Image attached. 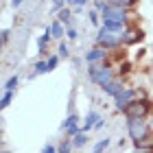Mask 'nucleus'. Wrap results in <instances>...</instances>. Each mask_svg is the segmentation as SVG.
Masks as SVG:
<instances>
[{
    "instance_id": "obj_13",
    "label": "nucleus",
    "mask_w": 153,
    "mask_h": 153,
    "mask_svg": "<svg viewBox=\"0 0 153 153\" xmlns=\"http://www.w3.org/2000/svg\"><path fill=\"white\" fill-rule=\"evenodd\" d=\"M48 29H51V35H53V37H64V35H66V31H64V24H61L59 20H53Z\"/></svg>"
},
{
    "instance_id": "obj_7",
    "label": "nucleus",
    "mask_w": 153,
    "mask_h": 153,
    "mask_svg": "<svg viewBox=\"0 0 153 153\" xmlns=\"http://www.w3.org/2000/svg\"><path fill=\"white\" fill-rule=\"evenodd\" d=\"M103 29H107L109 33H114V35H123L125 29H127V24L120 22V20H103Z\"/></svg>"
},
{
    "instance_id": "obj_4",
    "label": "nucleus",
    "mask_w": 153,
    "mask_h": 153,
    "mask_svg": "<svg viewBox=\"0 0 153 153\" xmlns=\"http://www.w3.org/2000/svg\"><path fill=\"white\" fill-rule=\"evenodd\" d=\"M120 37H123V44L125 46H131V44H140V42L144 39V33L140 29H136V26H127Z\"/></svg>"
},
{
    "instance_id": "obj_19",
    "label": "nucleus",
    "mask_w": 153,
    "mask_h": 153,
    "mask_svg": "<svg viewBox=\"0 0 153 153\" xmlns=\"http://www.w3.org/2000/svg\"><path fill=\"white\" fill-rule=\"evenodd\" d=\"M109 142H112V140H107V138H103V140H99V142L94 144L92 153H103V151H105V149L109 147Z\"/></svg>"
},
{
    "instance_id": "obj_3",
    "label": "nucleus",
    "mask_w": 153,
    "mask_h": 153,
    "mask_svg": "<svg viewBox=\"0 0 153 153\" xmlns=\"http://www.w3.org/2000/svg\"><path fill=\"white\" fill-rule=\"evenodd\" d=\"M120 42H123V37L120 35H114V33H109L107 29H101L99 31V35H96V44H99L101 48H112V51H116L118 46H120Z\"/></svg>"
},
{
    "instance_id": "obj_8",
    "label": "nucleus",
    "mask_w": 153,
    "mask_h": 153,
    "mask_svg": "<svg viewBox=\"0 0 153 153\" xmlns=\"http://www.w3.org/2000/svg\"><path fill=\"white\" fill-rule=\"evenodd\" d=\"M103 59H107V51L101 48V46H96V48H92V51L85 53V61L88 64H96V61H103Z\"/></svg>"
},
{
    "instance_id": "obj_15",
    "label": "nucleus",
    "mask_w": 153,
    "mask_h": 153,
    "mask_svg": "<svg viewBox=\"0 0 153 153\" xmlns=\"http://www.w3.org/2000/svg\"><path fill=\"white\" fill-rule=\"evenodd\" d=\"M109 4H114V7H120V9H131V7H136L138 4V0H109Z\"/></svg>"
},
{
    "instance_id": "obj_22",
    "label": "nucleus",
    "mask_w": 153,
    "mask_h": 153,
    "mask_svg": "<svg viewBox=\"0 0 153 153\" xmlns=\"http://www.w3.org/2000/svg\"><path fill=\"white\" fill-rule=\"evenodd\" d=\"M46 64H48V72L55 70V68H57V64H59V55H53V57H48Z\"/></svg>"
},
{
    "instance_id": "obj_21",
    "label": "nucleus",
    "mask_w": 153,
    "mask_h": 153,
    "mask_svg": "<svg viewBox=\"0 0 153 153\" xmlns=\"http://www.w3.org/2000/svg\"><path fill=\"white\" fill-rule=\"evenodd\" d=\"M13 99V92L11 90H4V94H2V99H0V107H9V103Z\"/></svg>"
},
{
    "instance_id": "obj_27",
    "label": "nucleus",
    "mask_w": 153,
    "mask_h": 153,
    "mask_svg": "<svg viewBox=\"0 0 153 153\" xmlns=\"http://www.w3.org/2000/svg\"><path fill=\"white\" fill-rule=\"evenodd\" d=\"M42 153H57V149H55L53 144H46V147L42 149Z\"/></svg>"
},
{
    "instance_id": "obj_20",
    "label": "nucleus",
    "mask_w": 153,
    "mask_h": 153,
    "mask_svg": "<svg viewBox=\"0 0 153 153\" xmlns=\"http://www.w3.org/2000/svg\"><path fill=\"white\" fill-rule=\"evenodd\" d=\"M85 142H88V136L83 134V131H81V134H76V136L72 138V147H83Z\"/></svg>"
},
{
    "instance_id": "obj_17",
    "label": "nucleus",
    "mask_w": 153,
    "mask_h": 153,
    "mask_svg": "<svg viewBox=\"0 0 153 153\" xmlns=\"http://www.w3.org/2000/svg\"><path fill=\"white\" fill-rule=\"evenodd\" d=\"M59 22L66 24V26H70V22H72V11L70 9H61L59 11Z\"/></svg>"
},
{
    "instance_id": "obj_24",
    "label": "nucleus",
    "mask_w": 153,
    "mask_h": 153,
    "mask_svg": "<svg viewBox=\"0 0 153 153\" xmlns=\"http://www.w3.org/2000/svg\"><path fill=\"white\" fill-rule=\"evenodd\" d=\"M68 46H66V42H59V57H68Z\"/></svg>"
},
{
    "instance_id": "obj_1",
    "label": "nucleus",
    "mask_w": 153,
    "mask_h": 153,
    "mask_svg": "<svg viewBox=\"0 0 153 153\" xmlns=\"http://www.w3.org/2000/svg\"><path fill=\"white\" fill-rule=\"evenodd\" d=\"M88 76H90V81H92V83H96V85L103 88L107 81L114 79V70H112V66H107V64H101V66L90 64V68H88Z\"/></svg>"
},
{
    "instance_id": "obj_6",
    "label": "nucleus",
    "mask_w": 153,
    "mask_h": 153,
    "mask_svg": "<svg viewBox=\"0 0 153 153\" xmlns=\"http://www.w3.org/2000/svg\"><path fill=\"white\" fill-rule=\"evenodd\" d=\"M134 99H136V90H131V88H123V92L118 94V96H114L116 107L120 109V112H123V109L127 107V105H129V103L134 101Z\"/></svg>"
},
{
    "instance_id": "obj_10",
    "label": "nucleus",
    "mask_w": 153,
    "mask_h": 153,
    "mask_svg": "<svg viewBox=\"0 0 153 153\" xmlns=\"http://www.w3.org/2000/svg\"><path fill=\"white\" fill-rule=\"evenodd\" d=\"M103 92L109 94V96H118L123 92V88H120V81L118 79H112V81H107L105 85H103Z\"/></svg>"
},
{
    "instance_id": "obj_29",
    "label": "nucleus",
    "mask_w": 153,
    "mask_h": 153,
    "mask_svg": "<svg viewBox=\"0 0 153 153\" xmlns=\"http://www.w3.org/2000/svg\"><path fill=\"white\" fill-rule=\"evenodd\" d=\"M0 42H2V44H7V42H9V29L2 31V37H0Z\"/></svg>"
},
{
    "instance_id": "obj_5",
    "label": "nucleus",
    "mask_w": 153,
    "mask_h": 153,
    "mask_svg": "<svg viewBox=\"0 0 153 153\" xmlns=\"http://www.w3.org/2000/svg\"><path fill=\"white\" fill-rule=\"evenodd\" d=\"M103 20H120V22L127 24L129 22V16H127V11L120 9V7H114V4H109L105 11H103Z\"/></svg>"
},
{
    "instance_id": "obj_2",
    "label": "nucleus",
    "mask_w": 153,
    "mask_h": 153,
    "mask_svg": "<svg viewBox=\"0 0 153 153\" xmlns=\"http://www.w3.org/2000/svg\"><path fill=\"white\" fill-rule=\"evenodd\" d=\"M127 129H129V138L136 142H140L144 136H149V127L144 125V118H127Z\"/></svg>"
},
{
    "instance_id": "obj_28",
    "label": "nucleus",
    "mask_w": 153,
    "mask_h": 153,
    "mask_svg": "<svg viewBox=\"0 0 153 153\" xmlns=\"http://www.w3.org/2000/svg\"><path fill=\"white\" fill-rule=\"evenodd\" d=\"M85 2H88V0H70V4H74L76 9H81V7L85 4Z\"/></svg>"
},
{
    "instance_id": "obj_23",
    "label": "nucleus",
    "mask_w": 153,
    "mask_h": 153,
    "mask_svg": "<svg viewBox=\"0 0 153 153\" xmlns=\"http://www.w3.org/2000/svg\"><path fill=\"white\" fill-rule=\"evenodd\" d=\"M57 151H59V153H70V151H72V144L68 142V140H64V142L59 144V149H57Z\"/></svg>"
},
{
    "instance_id": "obj_11",
    "label": "nucleus",
    "mask_w": 153,
    "mask_h": 153,
    "mask_svg": "<svg viewBox=\"0 0 153 153\" xmlns=\"http://www.w3.org/2000/svg\"><path fill=\"white\" fill-rule=\"evenodd\" d=\"M99 120H101V116H99V114H96V112H90V114L85 116V123L81 125V131H83V134H85L88 129L96 127V123H99Z\"/></svg>"
},
{
    "instance_id": "obj_12",
    "label": "nucleus",
    "mask_w": 153,
    "mask_h": 153,
    "mask_svg": "<svg viewBox=\"0 0 153 153\" xmlns=\"http://www.w3.org/2000/svg\"><path fill=\"white\" fill-rule=\"evenodd\" d=\"M136 149L138 151H153V134L149 131V136H144L140 142H136Z\"/></svg>"
},
{
    "instance_id": "obj_30",
    "label": "nucleus",
    "mask_w": 153,
    "mask_h": 153,
    "mask_svg": "<svg viewBox=\"0 0 153 153\" xmlns=\"http://www.w3.org/2000/svg\"><path fill=\"white\" fill-rule=\"evenodd\" d=\"M53 2H55V0H53Z\"/></svg>"
},
{
    "instance_id": "obj_26",
    "label": "nucleus",
    "mask_w": 153,
    "mask_h": 153,
    "mask_svg": "<svg viewBox=\"0 0 153 153\" xmlns=\"http://www.w3.org/2000/svg\"><path fill=\"white\" fill-rule=\"evenodd\" d=\"M66 35H68V39H76V31L72 29V26H68V29H66Z\"/></svg>"
},
{
    "instance_id": "obj_14",
    "label": "nucleus",
    "mask_w": 153,
    "mask_h": 153,
    "mask_svg": "<svg viewBox=\"0 0 153 153\" xmlns=\"http://www.w3.org/2000/svg\"><path fill=\"white\" fill-rule=\"evenodd\" d=\"M51 29H46L44 33H42V35H39V39H37V48H39V53H44L46 51V44H48V42H51Z\"/></svg>"
},
{
    "instance_id": "obj_18",
    "label": "nucleus",
    "mask_w": 153,
    "mask_h": 153,
    "mask_svg": "<svg viewBox=\"0 0 153 153\" xmlns=\"http://www.w3.org/2000/svg\"><path fill=\"white\" fill-rule=\"evenodd\" d=\"M18 81H20V76H18V74L9 76V79L4 81V90H11V92H16V88H18Z\"/></svg>"
},
{
    "instance_id": "obj_25",
    "label": "nucleus",
    "mask_w": 153,
    "mask_h": 153,
    "mask_svg": "<svg viewBox=\"0 0 153 153\" xmlns=\"http://www.w3.org/2000/svg\"><path fill=\"white\" fill-rule=\"evenodd\" d=\"M90 24L99 26V13H96V11H90Z\"/></svg>"
},
{
    "instance_id": "obj_9",
    "label": "nucleus",
    "mask_w": 153,
    "mask_h": 153,
    "mask_svg": "<svg viewBox=\"0 0 153 153\" xmlns=\"http://www.w3.org/2000/svg\"><path fill=\"white\" fill-rule=\"evenodd\" d=\"M76 123H79V118H76V114H70V116H68L66 118V120H64V129H68V136H76V134H81V127H79V125H76Z\"/></svg>"
},
{
    "instance_id": "obj_16",
    "label": "nucleus",
    "mask_w": 153,
    "mask_h": 153,
    "mask_svg": "<svg viewBox=\"0 0 153 153\" xmlns=\"http://www.w3.org/2000/svg\"><path fill=\"white\" fill-rule=\"evenodd\" d=\"M42 72H48V64L44 59H39V61H35V66H33V72H31V79L35 74H42Z\"/></svg>"
}]
</instances>
